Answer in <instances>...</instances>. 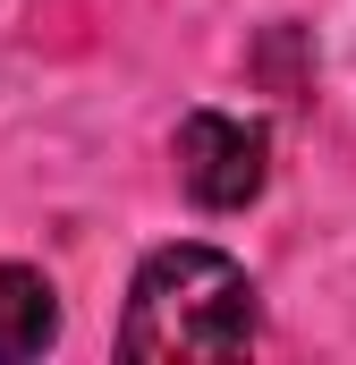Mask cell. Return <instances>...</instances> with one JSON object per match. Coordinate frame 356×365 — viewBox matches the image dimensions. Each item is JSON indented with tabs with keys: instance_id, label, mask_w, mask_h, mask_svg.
Wrapping results in <instances>:
<instances>
[{
	"instance_id": "obj_1",
	"label": "cell",
	"mask_w": 356,
	"mask_h": 365,
	"mask_svg": "<svg viewBox=\"0 0 356 365\" xmlns=\"http://www.w3.org/2000/svg\"><path fill=\"white\" fill-rule=\"evenodd\" d=\"M263 331V297L255 272L204 238L153 247L127 280V314H119V357L127 365H195V357H246Z\"/></svg>"
},
{
	"instance_id": "obj_3",
	"label": "cell",
	"mask_w": 356,
	"mask_h": 365,
	"mask_svg": "<svg viewBox=\"0 0 356 365\" xmlns=\"http://www.w3.org/2000/svg\"><path fill=\"white\" fill-rule=\"evenodd\" d=\"M60 349V289L34 264H0V365H34Z\"/></svg>"
},
{
	"instance_id": "obj_2",
	"label": "cell",
	"mask_w": 356,
	"mask_h": 365,
	"mask_svg": "<svg viewBox=\"0 0 356 365\" xmlns=\"http://www.w3.org/2000/svg\"><path fill=\"white\" fill-rule=\"evenodd\" d=\"M178 162V195L195 212H246L271 187V136L263 119H238V110H187L170 136Z\"/></svg>"
}]
</instances>
